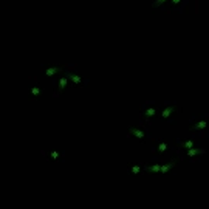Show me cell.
Instances as JSON below:
<instances>
[{
	"label": "cell",
	"mask_w": 209,
	"mask_h": 209,
	"mask_svg": "<svg viewBox=\"0 0 209 209\" xmlns=\"http://www.w3.org/2000/svg\"><path fill=\"white\" fill-rule=\"evenodd\" d=\"M172 3H175V5H177V3H180V0H172Z\"/></svg>",
	"instance_id": "5bb4252c"
},
{
	"label": "cell",
	"mask_w": 209,
	"mask_h": 209,
	"mask_svg": "<svg viewBox=\"0 0 209 209\" xmlns=\"http://www.w3.org/2000/svg\"><path fill=\"white\" fill-rule=\"evenodd\" d=\"M180 144H181L184 149H192V147H194V143H192V141H184V143H180Z\"/></svg>",
	"instance_id": "ba28073f"
},
{
	"label": "cell",
	"mask_w": 209,
	"mask_h": 209,
	"mask_svg": "<svg viewBox=\"0 0 209 209\" xmlns=\"http://www.w3.org/2000/svg\"><path fill=\"white\" fill-rule=\"evenodd\" d=\"M65 85H67V79H65V77H62V79H60V82H59L60 90H64V88H65Z\"/></svg>",
	"instance_id": "30bf717a"
},
{
	"label": "cell",
	"mask_w": 209,
	"mask_h": 209,
	"mask_svg": "<svg viewBox=\"0 0 209 209\" xmlns=\"http://www.w3.org/2000/svg\"><path fill=\"white\" fill-rule=\"evenodd\" d=\"M155 115V109H149V110H146V116H153Z\"/></svg>",
	"instance_id": "7c38bea8"
},
{
	"label": "cell",
	"mask_w": 209,
	"mask_h": 209,
	"mask_svg": "<svg viewBox=\"0 0 209 209\" xmlns=\"http://www.w3.org/2000/svg\"><path fill=\"white\" fill-rule=\"evenodd\" d=\"M147 172H160V169H161V164H152V166H146L144 167Z\"/></svg>",
	"instance_id": "8992f818"
},
{
	"label": "cell",
	"mask_w": 209,
	"mask_h": 209,
	"mask_svg": "<svg viewBox=\"0 0 209 209\" xmlns=\"http://www.w3.org/2000/svg\"><path fill=\"white\" fill-rule=\"evenodd\" d=\"M166 149H167V144H166V143H161V144H158V147H156V150H158V152H164V150H166Z\"/></svg>",
	"instance_id": "9c48e42d"
},
{
	"label": "cell",
	"mask_w": 209,
	"mask_h": 209,
	"mask_svg": "<svg viewBox=\"0 0 209 209\" xmlns=\"http://www.w3.org/2000/svg\"><path fill=\"white\" fill-rule=\"evenodd\" d=\"M175 166V163L171 161V163H167V164H161V169H160V173H166V172H169Z\"/></svg>",
	"instance_id": "5b68a950"
},
{
	"label": "cell",
	"mask_w": 209,
	"mask_h": 209,
	"mask_svg": "<svg viewBox=\"0 0 209 209\" xmlns=\"http://www.w3.org/2000/svg\"><path fill=\"white\" fill-rule=\"evenodd\" d=\"M68 76H70V79H71V81H73L75 84H81V82H82V79H81V77L77 76V75H73V73H68Z\"/></svg>",
	"instance_id": "52a82bcc"
},
{
	"label": "cell",
	"mask_w": 209,
	"mask_h": 209,
	"mask_svg": "<svg viewBox=\"0 0 209 209\" xmlns=\"http://www.w3.org/2000/svg\"><path fill=\"white\" fill-rule=\"evenodd\" d=\"M172 112H173V105H167V107L161 112V118H163V119H167V118L172 115Z\"/></svg>",
	"instance_id": "277c9868"
},
{
	"label": "cell",
	"mask_w": 209,
	"mask_h": 209,
	"mask_svg": "<svg viewBox=\"0 0 209 209\" xmlns=\"http://www.w3.org/2000/svg\"><path fill=\"white\" fill-rule=\"evenodd\" d=\"M206 150L205 149H189L186 150V156H197V155H205Z\"/></svg>",
	"instance_id": "7a4b0ae2"
},
{
	"label": "cell",
	"mask_w": 209,
	"mask_h": 209,
	"mask_svg": "<svg viewBox=\"0 0 209 209\" xmlns=\"http://www.w3.org/2000/svg\"><path fill=\"white\" fill-rule=\"evenodd\" d=\"M139 171H141V166H138V164L132 166V172H133V173H138Z\"/></svg>",
	"instance_id": "8fae6325"
},
{
	"label": "cell",
	"mask_w": 209,
	"mask_h": 209,
	"mask_svg": "<svg viewBox=\"0 0 209 209\" xmlns=\"http://www.w3.org/2000/svg\"><path fill=\"white\" fill-rule=\"evenodd\" d=\"M129 133L133 135V136H136V138H139V139H144V138H146V133L141 132L139 129H135V127H130V129H129Z\"/></svg>",
	"instance_id": "6da1fadb"
},
{
	"label": "cell",
	"mask_w": 209,
	"mask_h": 209,
	"mask_svg": "<svg viewBox=\"0 0 209 209\" xmlns=\"http://www.w3.org/2000/svg\"><path fill=\"white\" fill-rule=\"evenodd\" d=\"M208 127V121H205V119H201V121H198L197 124H194V130H203V129H206Z\"/></svg>",
	"instance_id": "3957f363"
},
{
	"label": "cell",
	"mask_w": 209,
	"mask_h": 209,
	"mask_svg": "<svg viewBox=\"0 0 209 209\" xmlns=\"http://www.w3.org/2000/svg\"><path fill=\"white\" fill-rule=\"evenodd\" d=\"M163 2H166V0H156V2H155V6H158V5H161Z\"/></svg>",
	"instance_id": "4fadbf2b"
}]
</instances>
